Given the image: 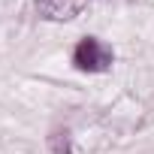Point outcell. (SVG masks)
<instances>
[{"label":"cell","mask_w":154,"mask_h":154,"mask_svg":"<svg viewBox=\"0 0 154 154\" xmlns=\"http://www.w3.org/2000/svg\"><path fill=\"white\" fill-rule=\"evenodd\" d=\"M72 63L82 72H106L112 66V48L94 36H85L72 51Z\"/></svg>","instance_id":"6da1fadb"},{"label":"cell","mask_w":154,"mask_h":154,"mask_svg":"<svg viewBox=\"0 0 154 154\" xmlns=\"http://www.w3.org/2000/svg\"><path fill=\"white\" fill-rule=\"evenodd\" d=\"M91 0H36V12L45 21H72L88 9Z\"/></svg>","instance_id":"7a4b0ae2"}]
</instances>
